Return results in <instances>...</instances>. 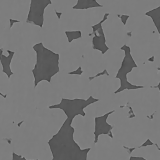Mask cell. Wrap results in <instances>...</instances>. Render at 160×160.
Returning <instances> with one entry per match:
<instances>
[{"mask_svg": "<svg viewBox=\"0 0 160 160\" xmlns=\"http://www.w3.org/2000/svg\"><path fill=\"white\" fill-rule=\"evenodd\" d=\"M72 120L67 118L59 131L48 142L53 160H87L91 149L81 150L74 141L75 129L71 126Z\"/></svg>", "mask_w": 160, "mask_h": 160, "instance_id": "6da1fadb", "label": "cell"}, {"mask_svg": "<svg viewBox=\"0 0 160 160\" xmlns=\"http://www.w3.org/2000/svg\"><path fill=\"white\" fill-rule=\"evenodd\" d=\"M33 48L37 56L32 70L36 87L43 81L50 82L52 78L59 72V55L46 48L42 42L37 43Z\"/></svg>", "mask_w": 160, "mask_h": 160, "instance_id": "7a4b0ae2", "label": "cell"}, {"mask_svg": "<svg viewBox=\"0 0 160 160\" xmlns=\"http://www.w3.org/2000/svg\"><path fill=\"white\" fill-rule=\"evenodd\" d=\"M91 96L88 99L76 98L70 99L62 98L59 104L50 106V109L59 108L62 110L67 116V118L72 120L76 116L85 115L84 109L89 105L98 101Z\"/></svg>", "mask_w": 160, "mask_h": 160, "instance_id": "3957f363", "label": "cell"}, {"mask_svg": "<svg viewBox=\"0 0 160 160\" xmlns=\"http://www.w3.org/2000/svg\"><path fill=\"white\" fill-rule=\"evenodd\" d=\"M51 3V1L49 0H32L27 22L42 28L44 21L43 14L45 9L49 4Z\"/></svg>", "mask_w": 160, "mask_h": 160, "instance_id": "277c9868", "label": "cell"}, {"mask_svg": "<svg viewBox=\"0 0 160 160\" xmlns=\"http://www.w3.org/2000/svg\"><path fill=\"white\" fill-rule=\"evenodd\" d=\"M126 56L125 58L122 66L119 70L116 77V78H119L121 81V87L115 93H117L125 89L128 90L142 88V86L133 85L129 83L127 81V75L132 70V68L136 67V65L133 61L129 52H126Z\"/></svg>", "mask_w": 160, "mask_h": 160, "instance_id": "5b68a950", "label": "cell"}, {"mask_svg": "<svg viewBox=\"0 0 160 160\" xmlns=\"http://www.w3.org/2000/svg\"><path fill=\"white\" fill-rule=\"evenodd\" d=\"M113 112L114 111L110 112L104 116L95 118V130L94 133L95 135V143L97 142L98 136L100 135L108 134L112 138L111 132L112 128L107 123L106 120L109 115Z\"/></svg>", "mask_w": 160, "mask_h": 160, "instance_id": "8992f818", "label": "cell"}, {"mask_svg": "<svg viewBox=\"0 0 160 160\" xmlns=\"http://www.w3.org/2000/svg\"><path fill=\"white\" fill-rule=\"evenodd\" d=\"M3 51L1 49V57L0 60L3 67V72L7 76L9 79L13 74L10 68V64L14 54V52L10 50H7L8 55L7 57L3 54Z\"/></svg>", "mask_w": 160, "mask_h": 160, "instance_id": "52a82bcc", "label": "cell"}, {"mask_svg": "<svg viewBox=\"0 0 160 160\" xmlns=\"http://www.w3.org/2000/svg\"><path fill=\"white\" fill-rule=\"evenodd\" d=\"M66 35L68 39L69 42L72 40L78 38L81 36V33L78 32H66Z\"/></svg>", "mask_w": 160, "mask_h": 160, "instance_id": "ba28073f", "label": "cell"}, {"mask_svg": "<svg viewBox=\"0 0 160 160\" xmlns=\"http://www.w3.org/2000/svg\"><path fill=\"white\" fill-rule=\"evenodd\" d=\"M78 72L79 75H81L82 73V71L81 70V69H79L78 72V69L76 71L69 72L68 74L70 75H78Z\"/></svg>", "mask_w": 160, "mask_h": 160, "instance_id": "9c48e42d", "label": "cell"}, {"mask_svg": "<svg viewBox=\"0 0 160 160\" xmlns=\"http://www.w3.org/2000/svg\"><path fill=\"white\" fill-rule=\"evenodd\" d=\"M10 28L12 27V26L13 25V24L14 23L19 22V21L16 20H12L11 19H10Z\"/></svg>", "mask_w": 160, "mask_h": 160, "instance_id": "30bf717a", "label": "cell"}]
</instances>
